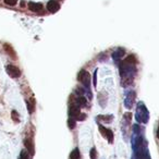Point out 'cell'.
<instances>
[{
	"label": "cell",
	"mask_w": 159,
	"mask_h": 159,
	"mask_svg": "<svg viewBox=\"0 0 159 159\" xmlns=\"http://www.w3.org/2000/svg\"><path fill=\"white\" fill-rule=\"evenodd\" d=\"M77 80H79L80 82H82V83H83L85 86L89 87V74H88V73L85 71V70H82V71H80L79 75H77Z\"/></svg>",
	"instance_id": "obj_2"
},
{
	"label": "cell",
	"mask_w": 159,
	"mask_h": 159,
	"mask_svg": "<svg viewBox=\"0 0 159 159\" xmlns=\"http://www.w3.org/2000/svg\"><path fill=\"white\" fill-rule=\"evenodd\" d=\"M76 103H77V105H79L80 107H82V106H86L87 100H86V98H84V97H79Z\"/></svg>",
	"instance_id": "obj_7"
},
{
	"label": "cell",
	"mask_w": 159,
	"mask_h": 159,
	"mask_svg": "<svg viewBox=\"0 0 159 159\" xmlns=\"http://www.w3.org/2000/svg\"><path fill=\"white\" fill-rule=\"evenodd\" d=\"M25 146H26V148H27V151L31 153V154H34V147H33V143L31 142L29 139H25Z\"/></svg>",
	"instance_id": "obj_6"
},
{
	"label": "cell",
	"mask_w": 159,
	"mask_h": 159,
	"mask_svg": "<svg viewBox=\"0 0 159 159\" xmlns=\"http://www.w3.org/2000/svg\"><path fill=\"white\" fill-rule=\"evenodd\" d=\"M4 3L8 6H15L17 3V0H3Z\"/></svg>",
	"instance_id": "obj_12"
},
{
	"label": "cell",
	"mask_w": 159,
	"mask_h": 159,
	"mask_svg": "<svg viewBox=\"0 0 159 159\" xmlns=\"http://www.w3.org/2000/svg\"><path fill=\"white\" fill-rule=\"evenodd\" d=\"M29 9L33 12H40V11H43L44 8H43V4L31 1V2H29Z\"/></svg>",
	"instance_id": "obj_4"
},
{
	"label": "cell",
	"mask_w": 159,
	"mask_h": 159,
	"mask_svg": "<svg viewBox=\"0 0 159 159\" xmlns=\"http://www.w3.org/2000/svg\"><path fill=\"white\" fill-rule=\"evenodd\" d=\"M70 113H71L72 117L77 118L79 117V114L81 113L80 112V108L79 107H75V106H72L71 108H70Z\"/></svg>",
	"instance_id": "obj_5"
},
{
	"label": "cell",
	"mask_w": 159,
	"mask_h": 159,
	"mask_svg": "<svg viewBox=\"0 0 159 159\" xmlns=\"http://www.w3.org/2000/svg\"><path fill=\"white\" fill-rule=\"evenodd\" d=\"M157 135L159 136V128H158V132H157Z\"/></svg>",
	"instance_id": "obj_16"
},
{
	"label": "cell",
	"mask_w": 159,
	"mask_h": 159,
	"mask_svg": "<svg viewBox=\"0 0 159 159\" xmlns=\"http://www.w3.org/2000/svg\"><path fill=\"white\" fill-rule=\"evenodd\" d=\"M70 158L71 159H80V151L77 148H75L74 151L71 153V155H70Z\"/></svg>",
	"instance_id": "obj_8"
},
{
	"label": "cell",
	"mask_w": 159,
	"mask_h": 159,
	"mask_svg": "<svg viewBox=\"0 0 159 159\" xmlns=\"http://www.w3.org/2000/svg\"><path fill=\"white\" fill-rule=\"evenodd\" d=\"M96 149H95V148H92V149H91V154H89V155H91V159H97L96 158Z\"/></svg>",
	"instance_id": "obj_13"
},
{
	"label": "cell",
	"mask_w": 159,
	"mask_h": 159,
	"mask_svg": "<svg viewBox=\"0 0 159 159\" xmlns=\"http://www.w3.org/2000/svg\"><path fill=\"white\" fill-rule=\"evenodd\" d=\"M46 8H47V10H48L49 12L56 13L59 9H60V4H59L58 1H56V0H50V1H48Z\"/></svg>",
	"instance_id": "obj_3"
},
{
	"label": "cell",
	"mask_w": 159,
	"mask_h": 159,
	"mask_svg": "<svg viewBox=\"0 0 159 159\" xmlns=\"http://www.w3.org/2000/svg\"><path fill=\"white\" fill-rule=\"evenodd\" d=\"M11 116H12V120L14 122H19V121H20V119H19V114H17V112L15 111V110H13L12 112H11Z\"/></svg>",
	"instance_id": "obj_10"
},
{
	"label": "cell",
	"mask_w": 159,
	"mask_h": 159,
	"mask_svg": "<svg viewBox=\"0 0 159 159\" xmlns=\"http://www.w3.org/2000/svg\"><path fill=\"white\" fill-rule=\"evenodd\" d=\"M94 84H95V86L97 85V70L94 73Z\"/></svg>",
	"instance_id": "obj_15"
},
{
	"label": "cell",
	"mask_w": 159,
	"mask_h": 159,
	"mask_svg": "<svg viewBox=\"0 0 159 159\" xmlns=\"http://www.w3.org/2000/svg\"><path fill=\"white\" fill-rule=\"evenodd\" d=\"M7 72L9 73V75L12 76V77H19V76L21 75V71H20V69L15 66H13V64H8L7 66Z\"/></svg>",
	"instance_id": "obj_1"
},
{
	"label": "cell",
	"mask_w": 159,
	"mask_h": 159,
	"mask_svg": "<svg viewBox=\"0 0 159 159\" xmlns=\"http://www.w3.org/2000/svg\"><path fill=\"white\" fill-rule=\"evenodd\" d=\"M106 137L108 138L109 143H112L113 141V133L111 130H109V129H107V135H106Z\"/></svg>",
	"instance_id": "obj_9"
},
{
	"label": "cell",
	"mask_w": 159,
	"mask_h": 159,
	"mask_svg": "<svg viewBox=\"0 0 159 159\" xmlns=\"http://www.w3.org/2000/svg\"><path fill=\"white\" fill-rule=\"evenodd\" d=\"M68 124H69V128L70 129H74L75 128V120L73 118H70L69 121H68Z\"/></svg>",
	"instance_id": "obj_11"
},
{
	"label": "cell",
	"mask_w": 159,
	"mask_h": 159,
	"mask_svg": "<svg viewBox=\"0 0 159 159\" xmlns=\"http://www.w3.org/2000/svg\"><path fill=\"white\" fill-rule=\"evenodd\" d=\"M85 118H86V116H85L84 113H80L79 117L76 118V119H77V120H80V121H83V120H85Z\"/></svg>",
	"instance_id": "obj_14"
}]
</instances>
